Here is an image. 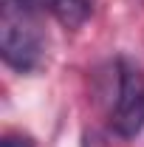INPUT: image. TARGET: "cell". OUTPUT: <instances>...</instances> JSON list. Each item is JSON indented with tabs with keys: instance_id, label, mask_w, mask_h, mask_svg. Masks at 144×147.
Returning a JSON list of instances; mask_svg holds the SVG:
<instances>
[{
	"instance_id": "cell-1",
	"label": "cell",
	"mask_w": 144,
	"mask_h": 147,
	"mask_svg": "<svg viewBox=\"0 0 144 147\" xmlns=\"http://www.w3.org/2000/svg\"><path fill=\"white\" fill-rule=\"evenodd\" d=\"M37 14L3 0L0 14V51L3 62L20 74L34 71L42 59V37L37 31Z\"/></svg>"
},
{
	"instance_id": "cell-2",
	"label": "cell",
	"mask_w": 144,
	"mask_h": 147,
	"mask_svg": "<svg viewBox=\"0 0 144 147\" xmlns=\"http://www.w3.org/2000/svg\"><path fill=\"white\" fill-rule=\"evenodd\" d=\"M110 127L122 139H133L144 127V74L124 57L116 62V99L110 108Z\"/></svg>"
},
{
	"instance_id": "cell-3",
	"label": "cell",
	"mask_w": 144,
	"mask_h": 147,
	"mask_svg": "<svg viewBox=\"0 0 144 147\" xmlns=\"http://www.w3.org/2000/svg\"><path fill=\"white\" fill-rule=\"evenodd\" d=\"M65 28H79L93 11V0H45Z\"/></svg>"
},
{
	"instance_id": "cell-4",
	"label": "cell",
	"mask_w": 144,
	"mask_h": 147,
	"mask_svg": "<svg viewBox=\"0 0 144 147\" xmlns=\"http://www.w3.org/2000/svg\"><path fill=\"white\" fill-rule=\"evenodd\" d=\"M6 3H14V6H20V9H26V11L37 14V11H40V6H42L45 0H6Z\"/></svg>"
},
{
	"instance_id": "cell-5",
	"label": "cell",
	"mask_w": 144,
	"mask_h": 147,
	"mask_svg": "<svg viewBox=\"0 0 144 147\" xmlns=\"http://www.w3.org/2000/svg\"><path fill=\"white\" fill-rule=\"evenodd\" d=\"M0 147H31V142L23 139V136H3Z\"/></svg>"
}]
</instances>
